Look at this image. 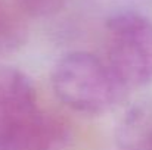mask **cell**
I'll return each mask as SVG.
<instances>
[{
  "instance_id": "6da1fadb",
  "label": "cell",
  "mask_w": 152,
  "mask_h": 150,
  "mask_svg": "<svg viewBox=\"0 0 152 150\" xmlns=\"http://www.w3.org/2000/svg\"><path fill=\"white\" fill-rule=\"evenodd\" d=\"M68 137L65 122L40 107L33 81L0 66V150H64Z\"/></svg>"
},
{
  "instance_id": "7a4b0ae2",
  "label": "cell",
  "mask_w": 152,
  "mask_h": 150,
  "mask_svg": "<svg viewBox=\"0 0 152 150\" xmlns=\"http://www.w3.org/2000/svg\"><path fill=\"white\" fill-rule=\"evenodd\" d=\"M52 87L65 106L86 115L111 110L126 91L105 60L87 51L64 54L52 69Z\"/></svg>"
},
{
  "instance_id": "3957f363",
  "label": "cell",
  "mask_w": 152,
  "mask_h": 150,
  "mask_svg": "<svg viewBox=\"0 0 152 150\" xmlns=\"http://www.w3.org/2000/svg\"><path fill=\"white\" fill-rule=\"evenodd\" d=\"M105 63L124 90L152 81V22L136 12L112 15L105 25Z\"/></svg>"
},
{
  "instance_id": "277c9868",
  "label": "cell",
  "mask_w": 152,
  "mask_h": 150,
  "mask_svg": "<svg viewBox=\"0 0 152 150\" xmlns=\"http://www.w3.org/2000/svg\"><path fill=\"white\" fill-rule=\"evenodd\" d=\"M121 150H152V106L132 109L120 124L117 133Z\"/></svg>"
},
{
  "instance_id": "5b68a950",
  "label": "cell",
  "mask_w": 152,
  "mask_h": 150,
  "mask_svg": "<svg viewBox=\"0 0 152 150\" xmlns=\"http://www.w3.org/2000/svg\"><path fill=\"white\" fill-rule=\"evenodd\" d=\"M27 37L22 13L13 3L0 0V54L18 49Z\"/></svg>"
},
{
  "instance_id": "8992f818",
  "label": "cell",
  "mask_w": 152,
  "mask_h": 150,
  "mask_svg": "<svg viewBox=\"0 0 152 150\" xmlns=\"http://www.w3.org/2000/svg\"><path fill=\"white\" fill-rule=\"evenodd\" d=\"M65 0H13V4L22 15L45 18L59 12Z\"/></svg>"
}]
</instances>
